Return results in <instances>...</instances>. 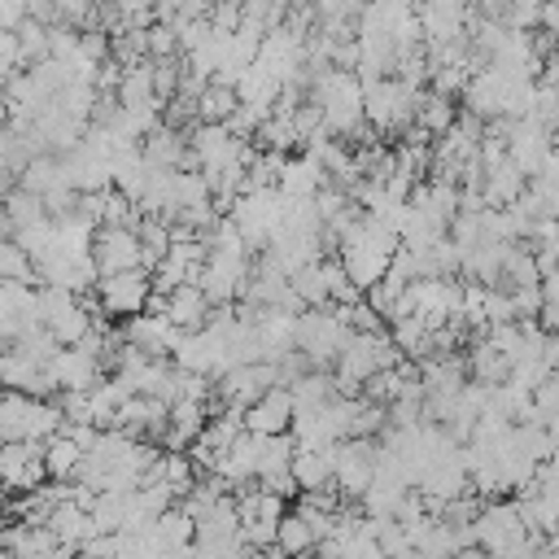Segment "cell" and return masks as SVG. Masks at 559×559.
I'll use <instances>...</instances> for the list:
<instances>
[{
    "instance_id": "obj_1",
    "label": "cell",
    "mask_w": 559,
    "mask_h": 559,
    "mask_svg": "<svg viewBox=\"0 0 559 559\" xmlns=\"http://www.w3.org/2000/svg\"><path fill=\"white\" fill-rule=\"evenodd\" d=\"M419 87L402 83L397 74H384V79H371L362 83V114H367V127L376 135H397V131H411L415 127V114H419Z\"/></svg>"
},
{
    "instance_id": "obj_2",
    "label": "cell",
    "mask_w": 559,
    "mask_h": 559,
    "mask_svg": "<svg viewBox=\"0 0 559 559\" xmlns=\"http://www.w3.org/2000/svg\"><path fill=\"white\" fill-rule=\"evenodd\" d=\"M345 336H349V328H345L336 306H310V310L297 314V349L310 358L314 371L336 362Z\"/></svg>"
},
{
    "instance_id": "obj_3",
    "label": "cell",
    "mask_w": 559,
    "mask_h": 559,
    "mask_svg": "<svg viewBox=\"0 0 559 559\" xmlns=\"http://www.w3.org/2000/svg\"><path fill=\"white\" fill-rule=\"evenodd\" d=\"M148 297H153V271L148 266H135V271H118V275H100L96 280V306H100V314H118V319L144 314L148 310Z\"/></svg>"
},
{
    "instance_id": "obj_4",
    "label": "cell",
    "mask_w": 559,
    "mask_h": 559,
    "mask_svg": "<svg viewBox=\"0 0 559 559\" xmlns=\"http://www.w3.org/2000/svg\"><path fill=\"white\" fill-rule=\"evenodd\" d=\"M376 467H380V441L376 437L336 441V476H332V485H341V498H362L367 485L376 480Z\"/></svg>"
},
{
    "instance_id": "obj_5",
    "label": "cell",
    "mask_w": 559,
    "mask_h": 559,
    "mask_svg": "<svg viewBox=\"0 0 559 559\" xmlns=\"http://www.w3.org/2000/svg\"><path fill=\"white\" fill-rule=\"evenodd\" d=\"M92 262H96L100 275H118V271L144 266L140 231L131 223H100L96 236H92Z\"/></svg>"
},
{
    "instance_id": "obj_6",
    "label": "cell",
    "mask_w": 559,
    "mask_h": 559,
    "mask_svg": "<svg viewBox=\"0 0 559 559\" xmlns=\"http://www.w3.org/2000/svg\"><path fill=\"white\" fill-rule=\"evenodd\" d=\"M122 341L127 345H135L140 354H148V358H170L175 349H179V341H183V328H175L166 314H157V310H144V314H131L127 323H122Z\"/></svg>"
},
{
    "instance_id": "obj_7",
    "label": "cell",
    "mask_w": 559,
    "mask_h": 559,
    "mask_svg": "<svg viewBox=\"0 0 559 559\" xmlns=\"http://www.w3.org/2000/svg\"><path fill=\"white\" fill-rule=\"evenodd\" d=\"M245 428L253 437H280V432H288L293 428V389L275 384L253 406H245Z\"/></svg>"
},
{
    "instance_id": "obj_8",
    "label": "cell",
    "mask_w": 559,
    "mask_h": 559,
    "mask_svg": "<svg viewBox=\"0 0 559 559\" xmlns=\"http://www.w3.org/2000/svg\"><path fill=\"white\" fill-rule=\"evenodd\" d=\"M48 371H52L57 389H92L100 380V358L87 354L83 345H61L57 358L48 362Z\"/></svg>"
},
{
    "instance_id": "obj_9",
    "label": "cell",
    "mask_w": 559,
    "mask_h": 559,
    "mask_svg": "<svg viewBox=\"0 0 559 559\" xmlns=\"http://www.w3.org/2000/svg\"><path fill=\"white\" fill-rule=\"evenodd\" d=\"M210 293L201 288V284H179V288H170L166 293V319L175 323V328H183V332H197V328H205L210 323Z\"/></svg>"
},
{
    "instance_id": "obj_10",
    "label": "cell",
    "mask_w": 559,
    "mask_h": 559,
    "mask_svg": "<svg viewBox=\"0 0 559 559\" xmlns=\"http://www.w3.org/2000/svg\"><path fill=\"white\" fill-rule=\"evenodd\" d=\"M0 537H4V546H9L13 559H52L57 546H61L52 537V528L48 524H35V520H17V524L0 528Z\"/></svg>"
},
{
    "instance_id": "obj_11",
    "label": "cell",
    "mask_w": 559,
    "mask_h": 559,
    "mask_svg": "<svg viewBox=\"0 0 559 559\" xmlns=\"http://www.w3.org/2000/svg\"><path fill=\"white\" fill-rule=\"evenodd\" d=\"M332 476H336V445H297V454H293L297 489L332 485Z\"/></svg>"
},
{
    "instance_id": "obj_12",
    "label": "cell",
    "mask_w": 559,
    "mask_h": 559,
    "mask_svg": "<svg viewBox=\"0 0 559 559\" xmlns=\"http://www.w3.org/2000/svg\"><path fill=\"white\" fill-rule=\"evenodd\" d=\"M83 445L70 437V432H52L44 441V463H48V480H74L79 463H83Z\"/></svg>"
},
{
    "instance_id": "obj_13",
    "label": "cell",
    "mask_w": 559,
    "mask_h": 559,
    "mask_svg": "<svg viewBox=\"0 0 559 559\" xmlns=\"http://www.w3.org/2000/svg\"><path fill=\"white\" fill-rule=\"evenodd\" d=\"M275 546H280L288 559H306V555L319 546V537H314L310 520H306L301 511H293V515H280V528H275Z\"/></svg>"
},
{
    "instance_id": "obj_14",
    "label": "cell",
    "mask_w": 559,
    "mask_h": 559,
    "mask_svg": "<svg viewBox=\"0 0 559 559\" xmlns=\"http://www.w3.org/2000/svg\"><path fill=\"white\" fill-rule=\"evenodd\" d=\"M240 109V92L231 83L210 79V87L197 96V122H227Z\"/></svg>"
},
{
    "instance_id": "obj_15",
    "label": "cell",
    "mask_w": 559,
    "mask_h": 559,
    "mask_svg": "<svg viewBox=\"0 0 559 559\" xmlns=\"http://www.w3.org/2000/svg\"><path fill=\"white\" fill-rule=\"evenodd\" d=\"M39 266L35 258L17 245V236H0V284H35Z\"/></svg>"
},
{
    "instance_id": "obj_16",
    "label": "cell",
    "mask_w": 559,
    "mask_h": 559,
    "mask_svg": "<svg viewBox=\"0 0 559 559\" xmlns=\"http://www.w3.org/2000/svg\"><path fill=\"white\" fill-rule=\"evenodd\" d=\"M17 57L26 61V66H39V61H48V22H35V17H22L17 26Z\"/></svg>"
},
{
    "instance_id": "obj_17",
    "label": "cell",
    "mask_w": 559,
    "mask_h": 559,
    "mask_svg": "<svg viewBox=\"0 0 559 559\" xmlns=\"http://www.w3.org/2000/svg\"><path fill=\"white\" fill-rule=\"evenodd\" d=\"M524 118H528V122H537L542 131H550V135H555V127H559V96H555L546 83H542V87H533Z\"/></svg>"
},
{
    "instance_id": "obj_18",
    "label": "cell",
    "mask_w": 559,
    "mask_h": 559,
    "mask_svg": "<svg viewBox=\"0 0 559 559\" xmlns=\"http://www.w3.org/2000/svg\"><path fill=\"white\" fill-rule=\"evenodd\" d=\"M528 188H537V192H546V197L559 201V153H550V157L542 162V170L528 179Z\"/></svg>"
},
{
    "instance_id": "obj_19",
    "label": "cell",
    "mask_w": 559,
    "mask_h": 559,
    "mask_svg": "<svg viewBox=\"0 0 559 559\" xmlns=\"http://www.w3.org/2000/svg\"><path fill=\"white\" fill-rule=\"evenodd\" d=\"M450 559H493V555H489V550H485L480 542H463V546H459V550H454Z\"/></svg>"
},
{
    "instance_id": "obj_20",
    "label": "cell",
    "mask_w": 559,
    "mask_h": 559,
    "mask_svg": "<svg viewBox=\"0 0 559 559\" xmlns=\"http://www.w3.org/2000/svg\"><path fill=\"white\" fill-rule=\"evenodd\" d=\"M546 87H550V92L559 96V48H555V52L546 57Z\"/></svg>"
},
{
    "instance_id": "obj_21",
    "label": "cell",
    "mask_w": 559,
    "mask_h": 559,
    "mask_svg": "<svg viewBox=\"0 0 559 559\" xmlns=\"http://www.w3.org/2000/svg\"><path fill=\"white\" fill-rule=\"evenodd\" d=\"M0 559H13V555H9V546H4V537H0Z\"/></svg>"
},
{
    "instance_id": "obj_22",
    "label": "cell",
    "mask_w": 559,
    "mask_h": 559,
    "mask_svg": "<svg viewBox=\"0 0 559 559\" xmlns=\"http://www.w3.org/2000/svg\"><path fill=\"white\" fill-rule=\"evenodd\" d=\"M550 140H555V153H559V127H555V135H550Z\"/></svg>"
},
{
    "instance_id": "obj_23",
    "label": "cell",
    "mask_w": 559,
    "mask_h": 559,
    "mask_svg": "<svg viewBox=\"0 0 559 559\" xmlns=\"http://www.w3.org/2000/svg\"><path fill=\"white\" fill-rule=\"evenodd\" d=\"M4 393H9V389H4V384H0V397H4Z\"/></svg>"
}]
</instances>
